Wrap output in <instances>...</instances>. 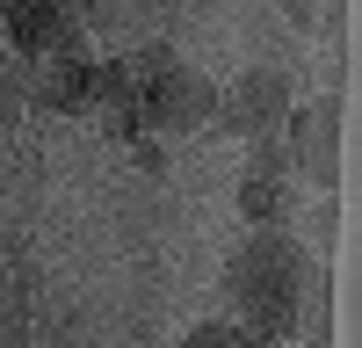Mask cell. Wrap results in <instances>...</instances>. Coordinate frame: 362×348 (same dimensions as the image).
Returning <instances> with one entry per match:
<instances>
[{"mask_svg": "<svg viewBox=\"0 0 362 348\" xmlns=\"http://www.w3.org/2000/svg\"><path fill=\"white\" fill-rule=\"evenodd\" d=\"M297 283H305V247L283 240V232H254L247 247L225 261V290L247 327L239 334H261V341H283L297 327Z\"/></svg>", "mask_w": 362, "mask_h": 348, "instance_id": "cell-1", "label": "cell"}, {"mask_svg": "<svg viewBox=\"0 0 362 348\" xmlns=\"http://www.w3.org/2000/svg\"><path fill=\"white\" fill-rule=\"evenodd\" d=\"M283 116H290L283 66H247L232 87H218V131H232V138H276Z\"/></svg>", "mask_w": 362, "mask_h": 348, "instance_id": "cell-2", "label": "cell"}, {"mask_svg": "<svg viewBox=\"0 0 362 348\" xmlns=\"http://www.w3.org/2000/svg\"><path fill=\"white\" fill-rule=\"evenodd\" d=\"M276 138H283V153H290V174H305V182L334 189V174H341V160H334V145H341V102L290 109Z\"/></svg>", "mask_w": 362, "mask_h": 348, "instance_id": "cell-3", "label": "cell"}, {"mask_svg": "<svg viewBox=\"0 0 362 348\" xmlns=\"http://www.w3.org/2000/svg\"><path fill=\"white\" fill-rule=\"evenodd\" d=\"M138 124H153V131H203V124H218V87L203 73H189V66H174L167 80H153L138 95Z\"/></svg>", "mask_w": 362, "mask_h": 348, "instance_id": "cell-4", "label": "cell"}, {"mask_svg": "<svg viewBox=\"0 0 362 348\" xmlns=\"http://www.w3.org/2000/svg\"><path fill=\"white\" fill-rule=\"evenodd\" d=\"M22 102L44 109V116H73V109H87V58H80V66H58V58L29 66V73H22Z\"/></svg>", "mask_w": 362, "mask_h": 348, "instance_id": "cell-5", "label": "cell"}, {"mask_svg": "<svg viewBox=\"0 0 362 348\" xmlns=\"http://www.w3.org/2000/svg\"><path fill=\"white\" fill-rule=\"evenodd\" d=\"M239 218L276 232L290 218V174H239Z\"/></svg>", "mask_w": 362, "mask_h": 348, "instance_id": "cell-6", "label": "cell"}, {"mask_svg": "<svg viewBox=\"0 0 362 348\" xmlns=\"http://www.w3.org/2000/svg\"><path fill=\"white\" fill-rule=\"evenodd\" d=\"M87 102L109 109V116L138 109V73H131V58H87Z\"/></svg>", "mask_w": 362, "mask_h": 348, "instance_id": "cell-7", "label": "cell"}, {"mask_svg": "<svg viewBox=\"0 0 362 348\" xmlns=\"http://www.w3.org/2000/svg\"><path fill=\"white\" fill-rule=\"evenodd\" d=\"M247 174H290L283 138H247Z\"/></svg>", "mask_w": 362, "mask_h": 348, "instance_id": "cell-8", "label": "cell"}, {"mask_svg": "<svg viewBox=\"0 0 362 348\" xmlns=\"http://www.w3.org/2000/svg\"><path fill=\"white\" fill-rule=\"evenodd\" d=\"M181 348H254L239 327H225V319H210V327H189L181 334Z\"/></svg>", "mask_w": 362, "mask_h": 348, "instance_id": "cell-9", "label": "cell"}, {"mask_svg": "<svg viewBox=\"0 0 362 348\" xmlns=\"http://www.w3.org/2000/svg\"><path fill=\"white\" fill-rule=\"evenodd\" d=\"M334 15V0H290V29H319Z\"/></svg>", "mask_w": 362, "mask_h": 348, "instance_id": "cell-10", "label": "cell"}, {"mask_svg": "<svg viewBox=\"0 0 362 348\" xmlns=\"http://www.w3.org/2000/svg\"><path fill=\"white\" fill-rule=\"evenodd\" d=\"M8 15H15V0H0V29H8Z\"/></svg>", "mask_w": 362, "mask_h": 348, "instance_id": "cell-11", "label": "cell"}, {"mask_svg": "<svg viewBox=\"0 0 362 348\" xmlns=\"http://www.w3.org/2000/svg\"><path fill=\"white\" fill-rule=\"evenodd\" d=\"M254 348H290V341H254Z\"/></svg>", "mask_w": 362, "mask_h": 348, "instance_id": "cell-12", "label": "cell"}, {"mask_svg": "<svg viewBox=\"0 0 362 348\" xmlns=\"http://www.w3.org/2000/svg\"><path fill=\"white\" fill-rule=\"evenodd\" d=\"M58 8H66V0H58Z\"/></svg>", "mask_w": 362, "mask_h": 348, "instance_id": "cell-13", "label": "cell"}]
</instances>
